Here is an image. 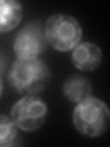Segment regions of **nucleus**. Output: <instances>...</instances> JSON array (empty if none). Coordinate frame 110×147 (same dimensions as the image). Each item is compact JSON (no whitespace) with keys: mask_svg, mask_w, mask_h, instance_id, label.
I'll return each mask as SVG.
<instances>
[{"mask_svg":"<svg viewBox=\"0 0 110 147\" xmlns=\"http://www.w3.org/2000/svg\"><path fill=\"white\" fill-rule=\"evenodd\" d=\"M50 76V68L42 60L17 58L9 69L7 79L17 93L34 96L47 87Z\"/></svg>","mask_w":110,"mask_h":147,"instance_id":"nucleus-1","label":"nucleus"},{"mask_svg":"<svg viewBox=\"0 0 110 147\" xmlns=\"http://www.w3.org/2000/svg\"><path fill=\"white\" fill-rule=\"evenodd\" d=\"M110 122L109 109L103 100L90 96L76 104L72 112V123L82 135L95 138L107 131Z\"/></svg>","mask_w":110,"mask_h":147,"instance_id":"nucleus-2","label":"nucleus"},{"mask_svg":"<svg viewBox=\"0 0 110 147\" xmlns=\"http://www.w3.org/2000/svg\"><path fill=\"white\" fill-rule=\"evenodd\" d=\"M48 43L59 52H69L80 43L82 30L76 18L66 14H54L44 27Z\"/></svg>","mask_w":110,"mask_h":147,"instance_id":"nucleus-3","label":"nucleus"},{"mask_svg":"<svg viewBox=\"0 0 110 147\" xmlns=\"http://www.w3.org/2000/svg\"><path fill=\"white\" fill-rule=\"evenodd\" d=\"M47 114L48 107L45 101L37 96H25L11 109V119L17 127L28 132L42 127Z\"/></svg>","mask_w":110,"mask_h":147,"instance_id":"nucleus-4","label":"nucleus"},{"mask_svg":"<svg viewBox=\"0 0 110 147\" xmlns=\"http://www.w3.org/2000/svg\"><path fill=\"white\" fill-rule=\"evenodd\" d=\"M48 45L44 29L38 22L24 26L13 40V50L18 59L39 58L47 50Z\"/></svg>","mask_w":110,"mask_h":147,"instance_id":"nucleus-5","label":"nucleus"},{"mask_svg":"<svg viewBox=\"0 0 110 147\" xmlns=\"http://www.w3.org/2000/svg\"><path fill=\"white\" fill-rule=\"evenodd\" d=\"M71 60L73 66L78 70L92 72L101 65L103 61V53L95 43L85 41L73 48Z\"/></svg>","mask_w":110,"mask_h":147,"instance_id":"nucleus-6","label":"nucleus"},{"mask_svg":"<svg viewBox=\"0 0 110 147\" xmlns=\"http://www.w3.org/2000/svg\"><path fill=\"white\" fill-rule=\"evenodd\" d=\"M93 86L86 77L79 75L69 76L62 85V94L72 103L78 104L92 96Z\"/></svg>","mask_w":110,"mask_h":147,"instance_id":"nucleus-7","label":"nucleus"},{"mask_svg":"<svg viewBox=\"0 0 110 147\" xmlns=\"http://www.w3.org/2000/svg\"><path fill=\"white\" fill-rule=\"evenodd\" d=\"M22 13L20 2L0 0V32L5 33L17 28L22 18Z\"/></svg>","mask_w":110,"mask_h":147,"instance_id":"nucleus-8","label":"nucleus"},{"mask_svg":"<svg viewBox=\"0 0 110 147\" xmlns=\"http://www.w3.org/2000/svg\"><path fill=\"white\" fill-rule=\"evenodd\" d=\"M17 129L11 117L0 114V146L15 145Z\"/></svg>","mask_w":110,"mask_h":147,"instance_id":"nucleus-9","label":"nucleus"},{"mask_svg":"<svg viewBox=\"0 0 110 147\" xmlns=\"http://www.w3.org/2000/svg\"><path fill=\"white\" fill-rule=\"evenodd\" d=\"M2 94H3V83L1 80V77H0V98H1Z\"/></svg>","mask_w":110,"mask_h":147,"instance_id":"nucleus-10","label":"nucleus"}]
</instances>
